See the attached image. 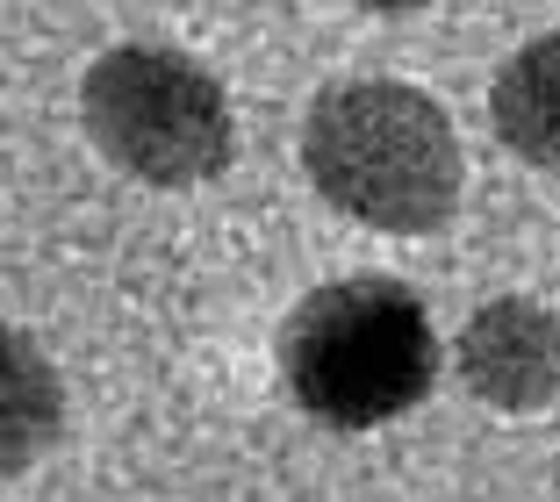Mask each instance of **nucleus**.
<instances>
[{
  "instance_id": "f257e3e1",
  "label": "nucleus",
  "mask_w": 560,
  "mask_h": 502,
  "mask_svg": "<svg viewBox=\"0 0 560 502\" xmlns=\"http://www.w3.org/2000/svg\"><path fill=\"white\" fill-rule=\"evenodd\" d=\"M302 173L338 215L388 237L445 230L460 209V137L424 86L338 80L310 101Z\"/></svg>"
},
{
  "instance_id": "f03ea898",
  "label": "nucleus",
  "mask_w": 560,
  "mask_h": 502,
  "mask_svg": "<svg viewBox=\"0 0 560 502\" xmlns=\"http://www.w3.org/2000/svg\"><path fill=\"white\" fill-rule=\"evenodd\" d=\"M288 395L330 431L396 423L439 388V330L417 288L381 273H352L302 294L280 330Z\"/></svg>"
},
{
  "instance_id": "7ed1b4c3",
  "label": "nucleus",
  "mask_w": 560,
  "mask_h": 502,
  "mask_svg": "<svg viewBox=\"0 0 560 502\" xmlns=\"http://www.w3.org/2000/svg\"><path fill=\"white\" fill-rule=\"evenodd\" d=\"M80 115L101 159H116L144 187H195L215 179L237 151L231 101L195 58L165 44H116L80 80Z\"/></svg>"
},
{
  "instance_id": "20e7f679",
  "label": "nucleus",
  "mask_w": 560,
  "mask_h": 502,
  "mask_svg": "<svg viewBox=\"0 0 560 502\" xmlns=\"http://www.w3.org/2000/svg\"><path fill=\"white\" fill-rule=\"evenodd\" d=\"M460 381L475 402L532 417L560 395V316L546 302L503 294L481 302L460 330Z\"/></svg>"
},
{
  "instance_id": "39448f33",
  "label": "nucleus",
  "mask_w": 560,
  "mask_h": 502,
  "mask_svg": "<svg viewBox=\"0 0 560 502\" xmlns=\"http://www.w3.org/2000/svg\"><path fill=\"white\" fill-rule=\"evenodd\" d=\"M489 122L503 137V151L560 173V30L532 36L517 58H503V72L489 86Z\"/></svg>"
},
{
  "instance_id": "423d86ee",
  "label": "nucleus",
  "mask_w": 560,
  "mask_h": 502,
  "mask_svg": "<svg viewBox=\"0 0 560 502\" xmlns=\"http://www.w3.org/2000/svg\"><path fill=\"white\" fill-rule=\"evenodd\" d=\"M58 431H66L58 366L22 330H0V481L22 474L30 459H44Z\"/></svg>"
},
{
  "instance_id": "0eeeda50",
  "label": "nucleus",
  "mask_w": 560,
  "mask_h": 502,
  "mask_svg": "<svg viewBox=\"0 0 560 502\" xmlns=\"http://www.w3.org/2000/svg\"><path fill=\"white\" fill-rule=\"evenodd\" d=\"M352 8H374V15H417V8H431V0H352Z\"/></svg>"
}]
</instances>
